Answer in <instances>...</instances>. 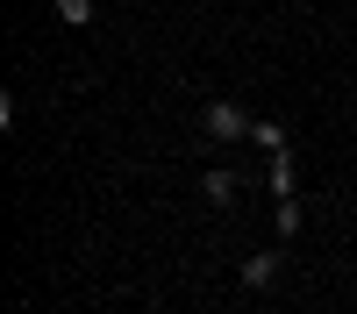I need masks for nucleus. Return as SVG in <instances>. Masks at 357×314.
<instances>
[{"instance_id":"f257e3e1","label":"nucleus","mask_w":357,"mask_h":314,"mask_svg":"<svg viewBox=\"0 0 357 314\" xmlns=\"http://www.w3.org/2000/svg\"><path fill=\"white\" fill-rule=\"evenodd\" d=\"M207 136H215V143H229V136H250V114L236 107V100H215V107H207Z\"/></svg>"},{"instance_id":"f03ea898","label":"nucleus","mask_w":357,"mask_h":314,"mask_svg":"<svg viewBox=\"0 0 357 314\" xmlns=\"http://www.w3.org/2000/svg\"><path fill=\"white\" fill-rule=\"evenodd\" d=\"M272 278H279V250H257L243 265V285H272Z\"/></svg>"},{"instance_id":"7ed1b4c3","label":"nucleus","mask_w":357,"mask_h":314,"mask_svg":"<svg viewBox=\"0 0 357 314\" xmlns=\"http://www.w3.org/2000/svg\"><path fill=\"white\" fill-rule=\"evenodd\" d=\"M236 186H243L236 171H207V200H215V207H229V200H236Z\"/></svg>"},{"instance_id":"20e7f679","label":"nucleus","mask_w":357,"mask_h":314,"mask_svg":"<svg viewBox=\"0 0 357 314\" xmlns=\"http://www.w3.org/2000/svg\"><path fill=\"white\" fill-rule=\"evenodd\" d=\"M272 193L293 200V157H286V150H272Z\"/></svg>"},{"instance_id":"39448f33","label":"nucleus","mask_w":357,"mask_h":314,"mask_svg":"<svg viewBox=\"0 0 357 314\" xmlns=\"http://www.w3.org/2000/svg\"><path fill=\"white\" fill-rule=\"evenodd\" d=\"M50 8H57V22H72V29L93 22V0H50Z\"/></svg>"},{"instance_id":"423d86ee","label":"nucleus","mask_w":357,"mask_h":314,"mask_svg":"<svg viewBox=\"0 0 357 314\" xmlns=\"http://www.w3.org/2000/svg\"><path fill=\"white\" fill-rule=\"evenodd\" d=\"M250 136L264 143V157H272V150H286V129H279V122H250Z\"/></svg>"}]
</instances>
